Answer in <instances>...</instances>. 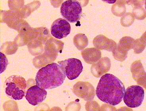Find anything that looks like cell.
I'll return each instance as SVG.
<instances>
[{
	"label": "cell",
	"mask_w": 146,
	"mask_h": 111,
	"mask_svg": "<svg viewBox=\"0 0 146 111\" xmlns=\"http://www.w3.org/2000/svg\"><path fill=\"white\" fill-rule=\"evenodd\" d=\"M47 95L45 89L38 86H33L29 88L26 92V98L28 102L32 105H37L45 100Z\"/></svg>",
	"instance_id": "cell-7"
},
{
	"label": "cell",
	"mask_w": 146,
	"mask_h": 111,
	"mask_svg": "<svg viewBox=\"0 0 146 111\" xmlns=\"http://www.w3.org/2000/svg\"><path fill=\"white\" fill-rule=\"evenodd\" d=\"M71 26L70 23L63 18H58L55 20L52 25L51 33L57 39H62L70 33Z\"/></svg>",
	"instance_id": "cell-8"
},
{
	"label": "cell",
	"mask_w": 146,
	"mask_h": 111,
	"mask_svg": "<svg viewBox=\"0 0 146 111\" xmlns=\"http://www.w3.org/2000/svg\"><path fill=\"white\" fill-rule=\"evenodd\" d=\"M6 94L15 100L22 99L25 96L27 87L26 79L22 77L12 75L5 82Z\"/></svg>",
	"instance_id": "cell-3"
},
{
	"label": "cell",
	"mask_w": 146,
	"mask_h": 111,
	"mask_svg": "<svg viewBox=\"0 0 146 111\" xmlns=\"http://www.w3.org/2000/svg\"><path fill=\"white\" fill-rule=\"evenodd\" d=\"M66 75L59 64L50 63L39 69L36 73V85L44 89H52L62 85Z\"/></svg>",
	"instance_id": "cell-2"
},
{
	"label": "cell",
	"mask_w": 146,
	"mask_h": 111,
	"mask_svg": "<svg viewBox=\"0 0 146 111\" xmlns=\"http://www.w3.org/2000/svg\"><path fill=\"white\" fill-rule=\"evenodd\" d=\"M1 73L5 70L8 65V60L5 54L1 52Z\"/></svg>",
	"instance_id": "cell-9"
},
{
	"label": "cell",
	"mask_w": 146,
	"mask_h": 111,
	"mask_svg": "<svg viewBox=\"0 0 146 111\" xmlns=\"http://www.w3.org/2000/svg\"><path fill=\"white\" fill-rule=\"evenodd\" d=\"M58 63L61 67L66 76L70 80L77 78L83 71L82 62L76 58H69L58 61Z\"/></svg>",
	"instance_id": "cell-6"
},
{
	"label": "cell",
	"mask_w": 146,
	"mask_h": 111,
	"mask_svg": "<svg viewBox=\"0 0 146 111\" xmlns=\"http://www.w3.org/2000/svg\"><path fill=\"white\" fill-rule=\"evenodd\" d=\"M125 89L122 82L113 75L107 73L102 76L96 89V95L100 100L110 105L120 103Z\"/></svg>",
	"instance_id": "cell-1"
},
{
	"label": "cell",
	"mask_w": 146,
	"mask_h": 111,
	"mask_svg": "<svg viewBox=\"0 0 146 111\" xmlns=\"http://www.w3.org/2000/svg\"><path fill=\"white\" fill-rule=\"evenodd\" d=\"M143 89L139 85L129 87L125 91L123 101L128 107H138L142 103L144 98Z\"/></svg>",
	"instance_id": "cell-5"
},
{
	"label": "cell",
	"mask_w": 146,
	"mask_h": 111,
	"mask_svg": "<svg viewBox=\"0 0 146 111\" xmlns=\"http://www.w3.org/2000/svg\"><path fill=\"white\" fill-rule=\"evenodd\" d=\"M82 12L80 3L74 0L64 2L60 8V13L62 17L71 23H75L80 20Z\"/></svg>",
	"instance_id": "cell-4"
}]
</instances>
